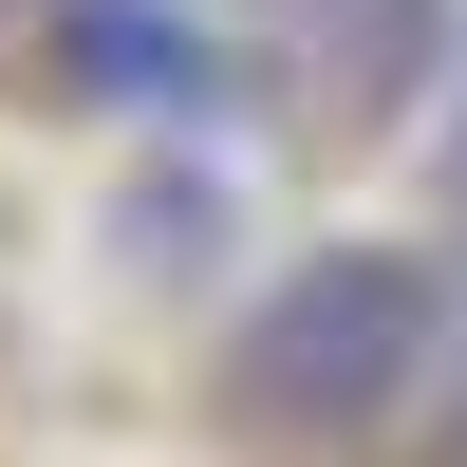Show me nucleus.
Listing matches in <instances>:
<instances>
[{"instance_id": "f257e3e1", "label": "nucleus", "mask_w": 467, "mask_h": 467, "mask_svg": "<svg viewBox=\"0 0 467 467\" xmlns=\"http://www.w3.org/2000/svg\"><path fill=\"white\" fill-rule=\"evenodd\" d=\"M431 374H449V281H431L411 244H318V262H281L262 318L224 337V411H244V431H299V449L393 431Z\"/></svg>"}, {"instance_id": "f03ea898", "label": "nucleus", "mask_w": 467, "mask_h": 467, "mask_svg": "<svg viewBox=\"0 0 467 467\" xmlns=\"http://www.w3.org/2000/svg\"><path fill=\"white\" fill-rule=\"evenodd\" d=\"M37 19H57L75 112H112V131L206 150L224 112H244V57H224V19H206V0H37Z\"/></svg>"}, {"instance_id": "7ed1b4c3", "label": "nucleus", "mask_w": 467, "mask_h": 467, "mask_svg": "<svg viewBox=\"0 0 467 467\" xmlns=\"http://www.w3.org/2000/svg\"><path fill=\"white\" fill-rule=\"evenodd\" d=\"M281 37H299V94H318L337 131H411V112L449 94L467 0H281Z\"/></svg>"}, {"instance_id": "20e7f679", "label": "nucleus", "mask_w": 467, "mask_h": 467, "mask_svg": "<svg viewBox=\"0 0 467 467\" xmlns=\"http://www.w3.org/2000/svg\"><path fill=\"white\" fill-rule=\"evenodd\" d=\"M112 244H131L150 281H206V262H224V169H150L131 206H112Z\"/></svg>"}, {"instance_id": "39448f33", "label": "nucleus", "mask_w": 467, "mask_h": 467, "mask_svg": "<svg viewBox=\"0 0 467 467\" xmlns=\"http://www.w3.org/2000/svg\"><path fill=\"white\" fill-rule=\"evenodd\" d=\"M431 169H449V224H467V37H449V131H431Z\"/></svg>"}, {"instance_id": "423d86ee", "label": "nucleus", "mask_w": 467, "mask_h": 467, "mask_svg": "<svg viewBox=\"0 0 467 467\" xmlns=\"http://www.w3.org/2000/svg\"><path fill=\"white\" fill-rule=\"evenodd\" d=\"M449 467H467V356H449Z\"/></svg>"}]
</instances>
